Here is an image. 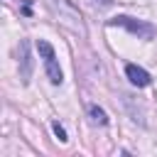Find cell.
Returning a JSON list of instances; mask_svg holds the SVG:
<instances>
[{
  "instance_id": "2",
  "label": "cell",
  "mask_w": 157,
  "mask_h": 157,
  "mask_svg": "<svg viewBox=\"0 0 157 157\" xmlns=\"http://www.w3.org/2000/svg\"><path fill=\"white\" fill-rule=\"evenodd\" d=\"M37 52L44 56V71H47L49 81H52L54 86H59V83L64 81V74H61V69H59V61H56L54 47H52L47 39H37Z\"/></svg>"
},
{
  "instance_id": "6",
  "label": "cell",
  "mask_w": 157,
  "mask_h": 157,
  "mask_svg": "<svg viewBox=\"0 0 157 157\" xmlns=\"http://www.w3.org/2000/svg\"><path fill=\"white\" fill-rule=\"evenodd\" d=\"M52 130H54V135L59 137V142H66V140H69V137H66V130H64L59 123H52Z\"/></svg>"
},
{
  "instance_id": "3",
  "label": "cell",
  "mask_w": 157,
  "mask_h": 157,
  "mask_svg": "<svg viewBox=\"0 0 157 157\" xmlns=\"http://www.w3.org/2000/svg\"><path fill=\"white\" fill-rule=\"evenodd\" d=\"M20 78L22 83H29L32 78V54H29V42H20Z\"/></svg>"
},
{
  "instance_id": "4",
  "label": "cell",
  "mask_w": 157,
  "mask_h": 157,
  "mask_svg": "<svg viewBox=\"0 0 157 157\" xmlns=\"http://www.w3.org/2000/svg\"><path fill=\"white\" fill-rule=\"evenodd\" d=\"M125 76H128L130 83L137 86V88H142V86L150 83V74H147L142 66H137V64H128V66H125Z\"/></svg>"
},
{
  "instance_id": "1",
  "label": "cell",
  "mask_w": 157,
  "mask_h": 157,
  "mask_svg": "<svg viewBox=\"0 0 157 157\" xmlns=\"http://www.w3.org/2000/svg\"><path fill=\"white\" fill-rule=\"evenodd\" d=\"M108 25H110V27H125V29H128L130 34H135L137 39H152L155 32H157L150 22H145V20H135V17H128V15H118V17L108 20Z\"/></svg>"
},
{
  "instance_id": "5",
  "label": "cell",
  "mask_w": 157,
  "mask_h": 157,
  "mask_svg": "<svg viewBox=\"0 0 157 157\" xmlns=\"http://www.w3.org/2000/svg\"><path fill=\"white\" fill-rule=\"evenodd\" d=\"M88 115H91V123H93V125H105V123H108L105 110L98 108V105H88Z\"/></svg>"
}]
</instances>
